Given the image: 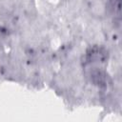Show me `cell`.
Wrapping results in <instances>:
<instances>
[{
    "label": "cell",
    "instance_id": "cell-1",
    "mask_svg": "<svg viewBox=\"0 0 122 122\" xmlns=\"http://www.w3.org/2000/svg\"><path fill=\"white\" fill-rule=\"evenodd\" d=\"M106 53L107 52L103 48H99V47L92 48L87 53L88 62L91 63V64L102 63V62H104L106 60V57H107Z\"/></svg>",
    "mask_w": 122,
    "mask_h": 122
}]
</instances>
